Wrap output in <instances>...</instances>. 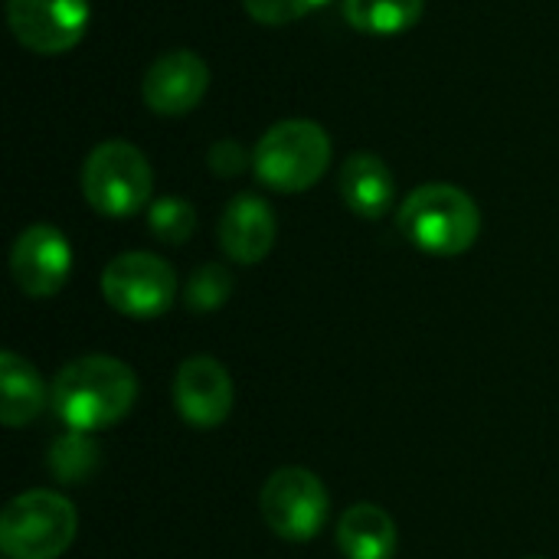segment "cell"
Wrapping results in <instances>:
<instances>
[{
    "instance_id": "cell-1",
    "label": "cell",
    "mask_w": 559,
    "mask_h": 559,
    "mask_svg": "<svg viewBox=\"0 0 559 559\" xmlns=\"http://www.w3.org/2000/svg\"><path fill=\"white\" fill-rule=\"evenodd\" d=\"M138 400L134 370L108 354H88L59 370L49 406L69 432H98L121 423Z\"/></svg>"
},
{
    "instance_id": "cell-2",
    "label": "cell",
    "mask_w": 559,
    "mask_h": 559,
    "mask_svg": "<svg viewBox=\"0 0 559 559\" xmlns=\"http://www.w3.org/2000/svg\"><path fill=\"white\" fill-rule=\"evenodd\" d=\"M396 226L419 252L452 259L475 246L481 213L465 190L452 183H426L403 200Z\"/></svg>"
},
{
    "instance_id": "cell-3",
    "label": "cell",
    "mask_w": 559,
    "mask_h": 559,
    "mask_svg": "<svg viewBox=\"0 0 559 559\" xmlns=\"http://www.w3.org/2000/svg\"><path fill=\"white\" fill-rule=\"evenodd\" d=\"M331 164V138L318 121L288 118L272 124L255 151L252 170L262 187L275 193H301L314 187Z\"/></svg>"
},
{
    "instance_id": "cell-4",
    "label": "cell",
    "mask_w": 559,
    "mask_h": 559,
    "mask_svg": "<svg viewBox=\"0 0 559 559\" xmlns=\"http://www.w3.org/2000/svg\"><path fill=\"white\" fill-rule=\"evenodd\" d=\"M79 534V514L56 491H23L0 514V550L7 559H59Z\"/></svg>"
},
{
    "instance_id": "cell-5",
    "label": "cell",
    "mask_w": 559,
    "mask_h": 559,
    "mask_svg": "<svg viewBox=\"0 0 559 559\" xmlns=\"http://www.w3.org/2000/svg\"><path fill=\"white\" fill-rule=\"evenodd\" d=\"M79 183L95 213L124 219L151 206L154 170L141 154V147L128 141H102L85 157Z\"/></svg>"
},
{
    "instance_id": "cell-6",
    "label": "cell",
    "mask_w": 559,
    "mask_h": 559,
    "mask_svg": "<svg viewBox=\"0 0 559 559\" xmlns=\"http://www.w3.org/2000/svg\"><path fill=\"white\" fill-rule=\"evenodd\" d=\"M259 514L275 537L288 544H308L324 531L331 498L314 472L278 468L259 491Z\"/></svg>"
},
{
    "instance_id": "cell-7",
    "label": "cell",
    "mask_w": 559,
    "mask_h": 559,
    "mask_svg": "<svg viewBox=\"0 0 559 559\" xmlns=\"http://www.w3.org/2000/svg\"><path fill=\"white\" fill-rule=\"evenodd\" d=\"M102 295L124 318H160L177 298V272L154 252H121L102 272Z\"/></svg>"
},
{
    "instance_id": "cell-8",
    "label": "cell",
    "mask_w": 559,
    "mask_h": 559,
    "mask_svg": "<svg viewBox=\"0 0 559 559\" xmlns=\"http://www.w3.org/2000/svg\"><path fill=\"white\" fill-rule=\"evenodd\" d=\"M7 23L29 52L59 56L85 36L88 0H7Z\"/></svg>"
},
{
    "instance_id": "cell-9",
    "label": "cell",
    "mask_w": 559,
    "mask_h": 559,
    "mask_svg": "<svg viewBox=\"0 0 559 559\" xmlns=\"http://www.w3.org/2000/svg\"><path fill=\"white\" fill-rule=\"evenodd\" d=\"M69 272L72 249L56 226L33 223L16 236L10 249V275L26 298H52L66 285Z\"/></svg>"
},
{
    "instance_id": "cell-10",
    "label": "cell",
    "mask_w": 559,
    "mask_h": 559,
    "mask_svg": "<svg viewBox=\"0 0 559 559\" xmlns=\"http://www.w3.org/2000/svg\"><path fill=\"white\" fill-rule=\"evenodd\" d=\"M236 403V386L229 370L206 354L180 364L174 377V409L193 429H216L229 419Z\"/></svg>"
},
{
    "instance_id": "cell-11",
    "label": "cell",
    "mask_w": 559,
    "mask_h": 559,
    "mask_svg": "<svg viewBox=\"0 0 559 559\" xmlns=\"http://www.w3.org/2000/svg\"><path fill=\"white\" fill-rule=\"evenodd\" d=\"M206 88H210V66L190 49L164 52L160 59L151 62L141 82L144 105L154 115H167V118L193 111L203 102Z\"/></svg>"
},
{
    "instance_id": "cell-12",
    "label": "cell",
    "mask_w": 559,
    "mask_h": 559,
    "mask_svg": "<svg viewBox=\"0 0 559 559\" xmlns=\"http://www.w3.org/2000/svg\"><path fill=\"white\" fill-rule=\"evenodd\" d=\"M275 213L255 193H239L226 203L219 219V246L239 265L262 262L275 246Z\"/></svg>"
},
{
    "instance_id": "cell-13",
    "label": "cell",
    "mask_w": 559,
    "mask_h": 559,
    "mask_svg": "<svg viewBox=\"0 0 559 559\" xmlns=\"http://www.w3.org/2000/svg\"><path fill=\"white\" fill-rule=\"evenodd\" d=\"M337 190L347 210L357 213L360 219L386 216L396 200V180H393L390 164L370 151H357L341 164Z\"/></svg>"
},
{
    "instance_id": "cell-14",
    "label": "cell",
    "mask_w": 559,
    "mask_h": 559,
    "mask_svg": "<svg viewBox=\"0 0 559 559\" xmlns=\"http://www.w3.org/2000/svg\"><path fill=\"white\" fill-rule=\"evenodd\" d=\"M52 390H46V380L39 370L20 357L16 350L0 354V419L10 429H20L33 423L49 406Z\"/></svg>"
},
{
    "instance_id": "cell-15",
    "label": "cell",
    "mask_w": 559,
    "mask_h": 559,
    "mask_svg": "<svg viewBox=\"0 0 559 559\" xmlns=\"http://www.w3.org/2000/svg\"><path fill=\"white\" fill-rule=\"evenodd\" d=\"M337 550L344 559H393L396 521L380 504H354L341 514Z\"/></svg>"
},
{
    "instance_id": "cell-16",
    "label": "cell",
    "mask_w": 559,
    "mask_h": 559,
    "mask_svg": "<svg viewBox=\"0 0 559 559\" xmlns=\"http://www.w3.org/2000/svg\"><path fill=\"white\" fill-rule=\"evenodd\" d=\"M426 0H344V20L357 33L396 36L419 23Z\"/></svg>"
},
{
    "instance_id": "cell-17",
    "label": "cell",
    "mask_w": 559,
    "mask_h": 559,
    "mask_svg": "<svg viewBox=\"0 0 559 559\" xmlns=\"http://www.w3.org/2000/svg\"><path fill=\"white\" fill-rule=\"evenodd\" d=\"M147 229L164 246H183L197 233V210L180 197H157L147 206Z\"/></svg>"
},
{
    "instance_id": "cell-18",
    "label": "cell",
    "mask_w": 559,
    "mask_h": 559,
    "mask_svg": "<svg viewBox=\"0 0 559 559\" xmlns=\"http://www.w3.org/2000/svg\"><path fill=\"white\" fill-rule=\"evenodd\" d=\"M233 272L219 262H210V265H200L190 278H187V288H183V301L190 311H200V314H210V311H219L229 295H233Z\"/></svg>"
},
{
    "instance_id": "cell-19",
    "label": "cell",
    "mask_w": 559,
    "mask_h": 559,
    "mask_svg": "<svg viewBox=\"0 0 559 559\" xmlns=\"http://www.w3.org/2000/svg\"><path fill=\"white\" fill-rule=\"evenodd\" d=\"M95 455L98 449L88 442L85 432H69L49 449V472H56L66 485H79L95 468Z\"/></svg>"
},
{
    "instance_id": "cell-20",
    "label": "cell",
    "mask_w": 559,
    "mask_h": 559,
    "mask_svg": "<svg viewBox=\"0 0 559 559\" xmlns=\"http://www.w3.org/2000/svg\"><path fill=\"white\" fill-rule=\"evenodd\" d=\"M246 3V13L255 20V23H265V26H285V23H295L301 16H308L311 10L331 3V0H242Z\"/></svg>"
},
{
    "instance_id": "cell-21",
    "label": "cell",
    "mask_w": 559,
    "mask_h": 559,
    "mask_svg": "<svg viewBox=\"0 0 559 559\" xmlns=\"http://www.w3.org/2000/svg\"><path fill=\"white\" fill-rule=\"evenodd\" d=\"M249 164H252V154H249L239 141H233V138H223V141H216V144L206 151V167H210L216 177H223V180L239 177Z\"/></svg>"
},
{
    "instance_id": "cell-22",
    "label": "cell",
    "mask_w": 559,
    "mask_h": 559,
    "mask_svg": "<svg viewBox=\"0 0 559 559\" xmlns=\"http://www.w3.org/2000/svg\"><path fill=\"white\" fill-rule=\"evenodd\" d=\"M531 559H544V557H531Z\"/></svg>"
}]
</instances>
